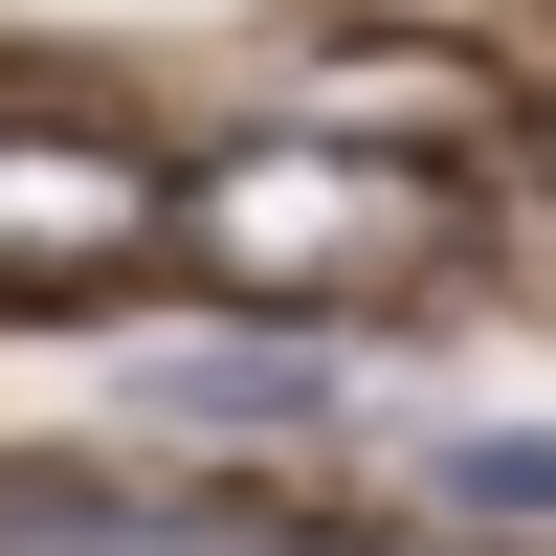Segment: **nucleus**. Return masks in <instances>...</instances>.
I'll return each mask as SVG.
<instances>
[{"instance_id": "nucleus-2", "label": "nucleus", "mask_w": 556, "mask_h": 556, "mask_svg": "<svg viewBox=\"0 0 556 556\" xmlns=\"http://www.w3.org/2000/svg\"><path fill=\"white\" fill-rule=\"evenodd\" d=\"M134 424H178V445H312V424H356V356L334 334H156L134 356Z\"/></svg>"}, {"instance_id": "nucleus-4", "label": "nucleus", "mask_w": 556, "mask_h": 556, "mask_svg": "<svg viewBox=\"0 0 556 556\" xmlns=\"http://www.w3.org/2000/svg\"><path fill=\"white\" fill-rule=\"evenodd\" d=\"M401 490L468 534H556V424H401Z\"/></svg>"}, {"instance_id": "nucleus-3", "label": "nucleus", "mask_w": 556, "mask_h": 556, "mask_svg": "<svg viewBox=\"0 0 556 556\" xmlns=\"http://www.w3.org/2000/svg\"><path fill=\"white\" fill-rule=\"evenodd\" d=\"M134 223H156L134 156H89V134H0V290H67V267H112Z\"/></svg>"}, {"instance_id": "nucleus-1", "label": "nucleus", "mask_w": 556, "mask_h": 556, "mask_svg": "<svg viewBox=\"0 0 556 556\" xmlns=\"http://www.w3.org/2000/svg\"><path fill=\"white\" fill-rule=\"evenodd\" d=\"M178 223H201L245 290H401L468 201H445L424 156H356V134H245V156L178 178Z\"/></svg>"}]
</instances>
